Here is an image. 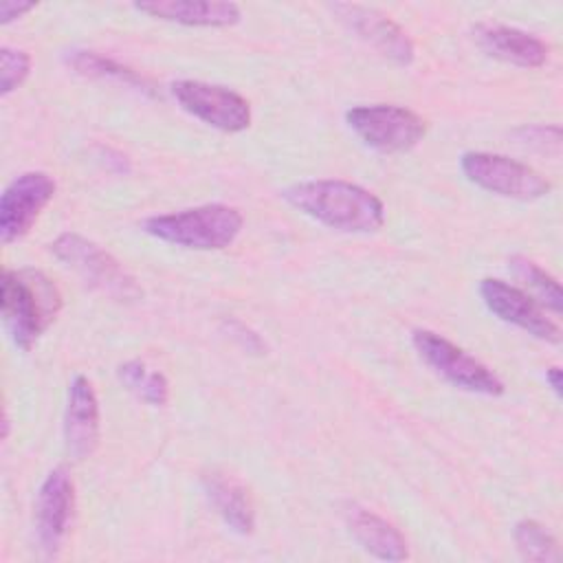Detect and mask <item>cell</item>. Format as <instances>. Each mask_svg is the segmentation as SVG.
<instances>
[{
  "label": "cell",
  "instance_id": "6da1fadb",
  "mask_svg": "<svg viewBox=\"0 0 563 563\" xmlns=\"http://www.w3.org/2000/svg\"><path fill=\"white\" fill-rule=\"evenodd\" d=\"M303 216L345 233H374L385 224V205L369 189L339 178L295 183L282 194Z\"/></svg>",
  "mask_w": 563,
  "mask_h": 563
},
{
  "label": "cell",
  "instance_id": "7a4b0ae2",
  "mask_svg": "<svg viewBox=\"0 0 563 563\" xmlns=\"http://www.w3.org/2000/svg\"><path fill=\"white\" fill-rule=\"evenodd\" d=\"M0 310L11 341L26 352L57 319L62 292L42 271L4 268L0 277Z\"/></svg>",
  "mask_w": 563,
  "mask_h": 563
},
{
  "label": "cell",
  "instance_id": "3957f363",
  "mask_svg": "<svg viewBox=\"0 0 563 563\" xmlns=\"http://www.w3.org/2000/svg\"><path fill=\"white\" fill-rule=\"evenodd\" d=\"M244 224L242 213L229 205H200L174 213L152 216L143 222V231L156 240L194 249L220 251L235 242Z\"/></svg>",
  "mask_w": 563,
  "mask_h": 563
},
{
  "label": "cell",
  "instance_id": "277c9868",
  "mask_svg": "<svg viewBox=\"0 0 563 563\" xmlns=\"http://www.w3.org/2000/svg\"><path fill=\"white\" fill-rule=\"evenodd\" d=\"M51 253L73 268L90 288L112 297L121 303H132L143 297L136 279L114 260L108 251H103L97 242L79 235V233H62L53 240Z\"/></svg>",
  "mask_w": 563,
  "mask_h": 563
},
{
  "label": "cell",
  "instance_id": "5b68a950",
  "mask_svg": "<svg viewBox=\"0 0 563 563\" xmlns=\"http://www.w3.org/2000/svg\"><path fill=\"white\" fill-rule=\"evenodd\" d=\"M345 121L367 147L385 154L407 152L427 134V121L420 114L389 103L350 108Z\"/></svg>",
  "mask_w": 563,
  "mask_h": 563
},
{
  "label": "cell",
  "instance_id": "8992f818",
  "mask_svg": "<svg viewBox=\"0 0 563 563\" xmlns=\"http://www.w3.org/2000/svg\"><path fill=\"white\" fill-rule=\"evenodd\" d=\"M411 341L420 358L451 385L484 396L504 394V383L493 369L438 332L413 330Z\"/></svg>",
  "mask_w": 563,
  "mask_h": 563
},
{
  "label": "cell",
  "instance_id": "52a82bcc",
  "mask_svg": "<svg viewBox=\"0 0 563 563\" xmlns=\"http://www.w3.org/2000/svg\"><path fill=\"white\" fill-rule=\"evenodd\" d=\"M460 167L473 185L504 198L539 200L550 194V183L543 174L504 154L464 152Z\"/></svg>",
  "mask_w": 563,
  "mask_h": 563
},
{
  "label": "cell",
  "instance_id": "ba28073f",
  "mask_svg": "<svg viewBox=\"0 0 563 563\" xmlns=\"http://www.w3.org/2000/svg\"><path fill=\"white\" fill-rule=\"evenodd\" d=\"M172 95L185 112L216 130L233 134L251 125L249 101L227 86L198 79H180L172 84Z\"/></svg>",
  "mask_w": 563,
  "mask_h": 563
},
{
  "label": "cell",
  "instance_id": "9c48e42d",
  "mask_svg": "<svg viewBox=\"0 0 563 563\" xmlns=\"http://www.w3.org/2000/svg\"><path fill=\"white\" fill-rule=\"evenodd\" d=\"M55 180L46 172H24L15 176L0 198V240L11 244L24 238L42 209L55 196Z\"/></svg>",
  "mask_w": 563,
  "mask_h": 563
},
{
  "label": "cell",
  "instance_id": "30bf717a",
  "mask_svg": "<svg viewBox=\"0 0 563 563\" xmlns=\"http://www.w3.org/2000/svg\"><path fill=\"white\" fill-rule=\"evenodd\" d=\"M479 295L486 308L501 321L521 328L534 339H541L548 343L561 341L559 325L543 312L541 303H537L521 288L495 277H486L479 282Z\"/></svg>",
  "mask_w": 563,
  "mask_h": 563
},
{
  "label": "cell",
  "instance_id": "8fae6325",
  "mask_svg": "<svg viewBox=\"0 0 563 563\" xmlns=\"http://www.w3.org/2000/svg\"><path fill=\"white\" fill-rule=\"evenodd\" d=\"M330 9L341 22H345L361 40L374 46L383 57L398 66H409L416 57L413 42L409 35L383 11L354 2H334Z\"/></svg>",
  "mask_w": 563,
  "mask_h": 563
},
{
  "label": "cell",
  "instance_id": "7c38bea8",
  "mask_svg": "<svg viewBox=\"0 0 563 563\" xmlns=\"http://www.w3.org/2000/svg\"><path fill=\"white\" fill-rule=\"evenodd\" d=\"M75 484L66 466L53 468L40 486L35 501L37 543L46 556H55L73 519Z\"/></svg>",
  "mask_w": 563,
  "mask_h": 563
},
{
  "label": "cell",
  "instance_id": "4fadbf2b",
  "mask_svg": "<svg viewBox=\"0 0 563 563\" xmlns=\"http://www.w3.org/2000/svg\"><path fill=\"white\" fill-rule=\"evenodd\" d=\"M66 451L75 460H86L99 444V402L92 383L77 374L68 385L64 411Z\"/></svg>",
  "mask_w": 563,
  "mask_h": 563
},
{
  "label": "cell",
  "instance_id": "5bb4252c",
  "mask_svg": "<svg viewBox=\"0 0 563 563\" xmlns=\"http://www.w3.org/2000/svg\"><path fill=\"white\" fill-rule=\"evenodd\" d=\"M136 11L150 18L185 24V26H233L242 20L235 2L222 0H143L134 4Z\"/></svg>",
  "mask_w": 563,
  "mask_h": 563
},
{
  "label": "cell",
  "instance_id": "9a60e30c",
  "mask_svg": "<svg viewBox=\"0 0 563 563\" xmlns=\"http://www.w3.org/2000/svg\"><path fill=\"white\" fill-rule=\"evenodd\" d=\"M473 33L477 44L501 62L521 68H539L548 62V44L528 31L506 24H477Z\"/></svg>",
  "mask_w": 563,
  "mask_h": 563
},
{
  "label": "cell",
  "instance_id": "2e32d148",
  "mask_svg": "<svg viewBox=\"0 0 563 563\" xmlns=\"http://www.w3.org/2000/svg\"><path fill=\"white\" fill-rule=\"evenodd\" d=\"M345 521L352 537L365 552L383 561H402L409 556L407 539L380 515L352 504L345 510Z\"/></svg>",
  "mask_w": 563,
  "mask_h": 563
},
{
  "label": "cell",
  "instance_id": "e0dca14e",
  "mask_svg": "<svg viewBox=\"0 0 563 563\" xmlns=\"http://www.w3.org/2000/svg\"><path fill=\"white\" fill-rule=\"evenodd\" d=\"M205 493L216 508V512L222 517V521L238 534H251L255 528V504L238 479L231 475L211 471L202 477Z\"/></svg>",
  "mask_w": 563,
  "mask_h": 563
},
{
  "label": "cell",
  "instance_id": "ac0fdd59",
  "mask_svg": "<svg viewBox=\"0 0 563 563\" xmlns=\"http://www.w3.org/2000/svg\"><path fill=\"white\" fill-rule=\"evenodd\" d=\"M66 62H68V66H73L81 75L99 77V79H114V81H121L125 86L139 88L143 92H154L152 84L145 77H141L134 68H130L125 64H119L110 57H103L99 53L73 51L70 55H66Z\"/></svg>",
  "mask_w": 563,
  "mask_h": 563
},
{
  "label": "cell",
  "instance_id": "d6986e66",
  "mask_svg": "<svg viewBox=\"0 0 563 563\" xmlns=\"http://www.w3.org/2000/svg\"><path fill=\"white\" fill-rule=\"evenodd\" d=\"M119 380L152 407H163L169 398V383L165 374L150 369L143 361H125L117 369Z\"/></svg>",
  "mask_w": 563,
  "mask_h": 563
},
{
  "label": "cell",
  "instance_id": "ffe728a7",
  "mask_svg": "<svg viewBox=\"0 0 563 563\" xmlns=\"http://www.w3.org/2000/svg\"><path fill=\"white\" fill-rule=\"evenodd\" d=\"M508 264H510V271L515 273V277L521 279L528 288H532L545 308H550L554 314H561L563 292H561L559 282L550 273H545L539 264H534L532 260L521 257V255L510 257Z\"/></svg>",
  "mask_w": 563,
  "mask_h": 563
},
{
  "label": "cell",
  "instance_id": "44dd1931",
  "mask_svg": "<svg viewBox=\"0 0 563 563\" xmlns=\"http://www.w3.org/2000/svg\"><path fill=\"white\" fill-rule=\"evenodd\" d=\"M517 550L528 561H559V543L554 534L534 519H523L512 530Z\"/></svg>",
  "mask_w": 563,
  "mask_h": 563
},
{
  "label": "cell",
  "instance_id": "7402d4cb",
  "mask_svg": "<svg viewBox=\"0 0 563 563\" xmlns=\"http://www.w3.org/2000/svg\"><path fill=\"white\" fill-rule=\"evenodd\" d=\"M31 66L33 62L26 51L4 46L0 51V95L7 97L15 88H20L26 81Z\"/></svg>",
  "mask_w": 563,
  "mask_h": 563
},
{
  "label": "cell",
  "instance_id": "603a6c76",
  "mask_svg": "<svg viewBox=\"0 0 563 563\" xmlns=\"http://www.w3.org/2000/svg\"><path fill=\"white\" fill-rule=\"evenodd\" d=\"M227 325H229V332H231V336H240V339H242V345H244L246 350L262 354V350H264V343H262V339H260V336H257L253 330H249L244 323H240V321H235V319L227 321Z\"/></svg>",
  "mask_w": 563,
  "mask_h": 563
},
{
  "label": "cell",
  "instance_id": "cb8c5ba5",
  "mask_svg": "<svg viewBox=\"0 0 563 563\" xmlns=\"http://www.w3.org/2000/svg\"><path fill=\"white\" fill-rule=\"evenodd\" d=\"M35 9V2H15V0H7L0 4V22L2 24H9L13 22L15 18H22L24 13L33 11Z\"/></svg>",
  "mask_w": 563,
  "mask_h": 563
},
{
  "label": "cell",
  "instance_id": "d4e9b609",
  "mask_svg": "<svg viewBox=\"0 0 563 563\" xmlns=\"http://www.w3.org/2000/svg\"><path fill=\"white\" fill-rule=\"evenodd\" d=\"M545 380L550 383L552 391H554L556 396H561V369H559V367H548V369H545Z\"/></svg>",
  "mask_w": 563,
  "mask_h": 563
}]
</instances>
